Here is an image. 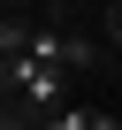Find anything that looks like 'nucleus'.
<instances>
[{
  "label": "nucleus",
  "mask_w": 122,
  "mask_h": 130,
  "mask_svg": "<svg viewBox=\"0 0 122 130\" xmlns=\"http://www.w3.org/2000/svg\"><path fill=\"white\" fill-rule=\"evenodd\" d=\"M114 122H122V100H114Z\"/></svg>",
  "instance_id": "7ed1b4c3"
},
{
  "label": "nucleus",
  "mask_w": 122,
  "mask_h": 130,
  "mask_svg": "<svg viewBox=\"0 0 122 130\" xmlns=\"http://www.w3.org/2000/svg\"><path fill=\"white\" fill-rule=\"evenodd\" d=\"M107 46L122 54V0H107Z\"/></svg>",
  "instance_id": "f257e3e1"
},
{
  "label": "nucleus",
  "mask_w": 122,
  "mask_h": 130,
  "mask_svg": "<svg viewBox=\"0 0 122 130\" xmlns=\"http://www.w3.org/2000/svg\"><path fill=\"white\" fill-rule=\"evenodd\" d=\"M0 8H23V0H0Z\"/></svg>",
  "instance_id": "f03ea898"
}]
</instances>
